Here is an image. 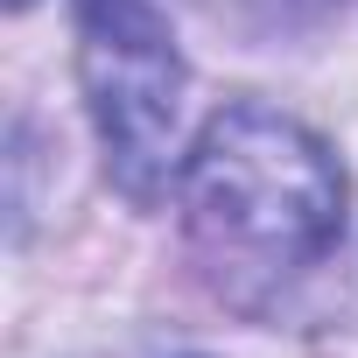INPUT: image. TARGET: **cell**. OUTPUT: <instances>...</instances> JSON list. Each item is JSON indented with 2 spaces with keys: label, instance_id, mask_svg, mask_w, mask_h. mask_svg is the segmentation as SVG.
<instances>
[{
  "label": "cell",
  "instance_id": "cell-2",
  "mask_svg": "<svg viewBox=\"0 0 358 358\" xmlns=\"http://www.w3.org/2000/svg\"><path fill=\"white\" fill-rule=\"evenodd\" d=\"M78 15V78L106 141V169L127 197H155L176 169L183 57L155 0H71Z\"/></svg>",
  "mask_w": 358,
  "mask_h": 358
},
{
  "label": "cell",
  "instance_id": "cell-1",
  "mask_svg": "<svg viewBox=\"0 0 358 358\" xmlns=\"http://www.w3.org/2000/svg\"><path fill=\"white\" fill-rule=\"evenodd\" d=\"M337 155L274 106L218 113L183 155V225L218 281L274 288L344 239Z\"/></svg>",
  "mask_w": 358,
  "mask_h": 358
}]
</instances>
